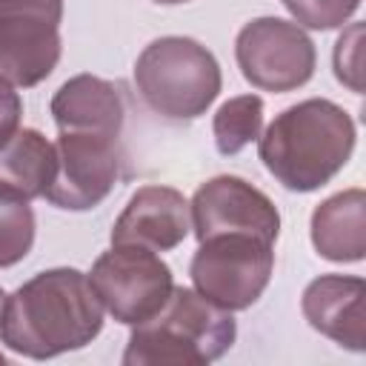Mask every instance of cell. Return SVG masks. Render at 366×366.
Segmentation results:
<instances>
[{
    "label": "cell",
    "instance_id": "5b68a950",
    "mask_svg": "<svg viewBox=\"0 0 366 366\" xmlns=\"http://www.w3.org/2000/svg\"><path fill=\"white\" fill-rule=\"evenodd\" d=\"M272 240L254 234H212L192 257L194 289L226 312L249 309L269 286L274 269Z\"/></svg>",
    "mask_w": 366,
    "mask_h": 366
},
{
    "label": "cell",
    "instance_id": "7a4b0ae2",
    "mask_svg": "<svg viewBox=\"0 0 366 366\" xmlns=\"http://www.w3.org/2000/svg\"><path fill=\"white\" fill-rule=\"evenodd\" d=\"M263 166L289 192L326 186L355 152V123L332 100H303L283 109L257 143Z\"/></svg>",
    "mask_w": 366,
    "mask_h": 366
},
{
    "label": "cell",
    "instance_id": "7c38bea8",
    "mask_svg": "<svg viewBox=\"0 0 366 366\" xmlns=\"http://www.w3.org/2000/svg\"><path fill=\"white\" fill-rule=\"evenodd\" d=\"M363 277L323 274L312 280L303 292V315L312 329L332 337L335 343L363 352L366 346V320H363Z\"/></svg>",
    "mask_w": 366,
    "mask_h": 366
},
{
    "label": "cell",
    "instance_id": "6da1fadb",
    "mask_svg": "<svg viewBox=\"0 0 366 366\" xmlns=\"http://www.w3.org/2000/svg\"><path fill=\"white\" fill-rule=\"evenodd\" d=\"M103 329V303L77 269H49L17 286L0 306V340L46 360L83 349Z\"/></svg>",
    "mask_w": 366,
    "mask_h": 366
},
{
    "label": "cell",
    "instance_id": "d6986e66",
    "mask_svg": "<svg viewBox=\"0 0 366 366\" xmlns=\"http://www.w3.org/2000/svg\"><path fill=\"white\" fill-rule=\"evenodd\" d=\"M335 74L352 92H363V23H352L335 46Z\"/></svg>",
    "mask_w": 366,
    "mask_h": 366
},
{
    "label": "cell",
    "instance_id": "30bf717a",
    "mask_svg": "<svg viewBox=\"0 0 366 366\" xmlns=\"http://www.w3.org/2000/svg\"><path fill=\"white\" fill-rule=\"evenodd\" d=\"M189 214L197 240L237 232L274 243L280 234V214L274 203L260 189L232 174L206 180L194 192L189 203Z\"/></svg>",
    "mask_w": 366,
    "mask_h": 366
},
{
    "label": "cell",
    "instance_id": "5bb4252c",
    "mask_svg": "<svg viewBox=\"0 0 366 366\" xmlns=\"http://www.w3.org/2000/svg\"><path fill=\"white\" fill-rule=\"evenodd\" d=\"M312 243L320 257L357 263L366 254V194L346 189L323 200L312 214Z\"/></svg>",
    "mask_w": 366,
    "mask_h": 366
},
{
    "label": "cell",
    "instance_id": "ba28073f",
    "mask_svg": "<svg viewBox=\"0 0 366 366\" xmlns=\"http://www.w3.org/2000/svg\"><path fill=\"white\" fill-rule=\"evenodd\" d=\"M234 57L243 77L263 92H292L315 74V43L297 23L280 17L246 23L234 40Z\"/></svg>",
    "mask_w": 366,
    "mask_h": 366
},
{
    "label": "cell",
    "instance_id": "9a60e30c",
    "mask_svg": "<svg viewBox=\"0 0 366 366\" xmlns=\"http://www.w3.org/2000/svg\"><path fill=\"white\" fill-rule=\"evenodd\" d=\"M54 172V143H49L37 129H17L0 146V186H9L29 200L46 197Z\"/></svg>",
    "mask_w": 366,
    "mask_h": 366
},
{
    "label": "cell",
    "instance_id": "9c48e42d",
    "mask_svg": "<svg viewBox=\"0 0 366 366\" xmlns=\"http://www.w3.org/2000/svg\"><path fill=\"white\" fill-rule=\"evenodd\" d=\"M57 172L46 200L57 209L86 212L109 197L120 177V137L100 132H60L54 143Z\"/></svg>",
    "mask_w": 366,
    "mask_h": 366
},
{
    "label": "cell",
    "instance_id": "e0dca14e",
    "mask_svg": "<svg viewBox=\"0 0 366 366\" xmlns=\"http://www.w3.org/2000/svg\"><path fill=\"white\" fill-rule=\"evenodd\" d=\"M34 243V212L29 197L0 186V269L20 263Z\"/></svg>",
    "mask_w": 366,
    "mask_h": 366
},
{
    "label": "cell",
    "instance_id": "8fae6325",
    "mask_svg": "<svg viewBox=\"0 0 366 366\" xmlns=\"http://www.w3.org/2000/svg\"><path fill=\"white\" fill-rule=\"evenodd\" d=\"M192 229L189 200L172 186H143L132 194L129 206L112 226V246H146L169 252L186 240Z\"/></svg>",
    "mask_w": 366,
    "mask_h": 366
},
{
    "label": "cell",
    "instance_id": "44dd1931",
    "mask_svg": "<svg viewBox=\"0 0 366 366\" xmlns=\"http://www.w3.org/2000/svg\"><path fill=\"white\" fill-rule=\"evenodd\" d=\"M154 3H163V6H174V3H186V0H154Z\"/></svg>",
    "mask_w": 366,
    "mask_h": 366
},
{
    "label": "cell",
    "instance_id": "52a82bcc",
    "mask_svg": "<svg viewBox=\"0 0 366 366\" xmlns=\"http://www.w3.org/2000/svg\"><path fill=\"white\" fill-rule=\"evenodd\" d=\"M63 0H0V77L37 86L60 60Z\"/></svg>",
    "mask_w": 366,
    "mask_h": 366
},
{
    "label": "cell",
    "instance_id": "3957f363",
    "mask_svg": "<svg viewBox=\"0 0 366 366\" xmlns=\"http://www.w3.org/2000/svg\"><path fill=\"white\" fill-rule=\"evenodd\" d=\"M234 317L197 289H172L169 300L134 323L123 352L126 366H206L234 343Z\"/></svg>",
    "mask_w": 366,
    "mask_h": 366
},
{
    "label": "cell",
    "instance_id": "ac0fdd59",
    "mask_svg": "<svg viewBox=\"0 0 366 366\" xmlns=\"http://www.w3.org/2000/svg\"><path fill=\"white\" fill-rule=\"evenodd\" d=\"M360 0H295L286 9L292 11V17L306 26V29H337L343 26L355 11H357Z\"/></svg>",
    "mask_w": 366,
    "mask_h": 366
},
{
    "label": "cell",
    "instance_id": "8992f818",
    "mask_svg": "<svg viewBox=\"0 0 366 366\" xmlns=\"http://www.w3.org/2000/svg\"><path fill=\"white\" fill-rule=\"evenodd\" d=\"M103 309L126 326L152 317L172 295V269L146 246H112L103 252L89 274Z\"/></svg>",
    "mask_w": 366,
    "mask_h": 366
},
{
    "label": "cell",
    "instance_id": "ffe728a7",
    "mask_svg": "<svg viewBox=\"0 0 366 366\" xmlns=\"http://www.w3.org/2000/svg\"><path fill=\"white\" fill-rule=\"evenodd\" d=\"M20 114H23V100H20V94L11 89V83H9L6 77H0V146L17 132Z\"/></svg>",
    "mask_w": 366,
    "mask_h": 366
},
{
    "label": "cell",
    "instance_id": "2e32d148",
    "mask_svg": "<svg viewBox=\"0 0 366 366\" xmlns=\"http://www.w3.org/2000/svg\"><path fill=\"white\" fill-rule=\"evenodd\" d=\"M214 146L220 154H237L263 129V100L257 94H240L226 100L214 114Z\"/></svg>",
    "mask_w": 366,
    "mask_h": 366
},
{
    "label": "cell",
    "instance_id": "603a6c76",
    "mask_svg": "<svg viewBox=\"0 0 366 366\" xmlns=\"http://www.w3.org/2000/svg\"><path fill=\"white\" fill-rule=\"evenodd\" d=\"M289 3H295V0H283V6H289Z\"/></svg>",
    "mask_w": 366,
    "mask_h": 366
},
{
    "label": "cell",
    "instance_id": "4fadbf2b",
    "mask_svg": "<svg viewBox=\"0 0 366 366\" xmlns=\"http://www.w3.org/2000/svg\"><path fill=\"white\" fill-rule=\"evenodd\" d=\"M51 117L57 132H100L120 137L126 120L123 89L94 74H77L54 92Z\"/></svg>",
    "mask_w": 366,
    "mask_h": 366
},
{
    "label": "cell",
    "instance_id": "cb8c5ba5",
    "mask_svg": "<svg viewBox=\"0 0 366 366\" xmlns=\"http://www.w3.org/2000/svg\"><path fill=\"white\" fill-rule=\"evenodd\" d=\"M0 363H6V357H3V355H0Z\"/></svg>",
    "mask_w": 366,
    "mask_h": 366
},
{
    "label": "cell",
    "instance_id": "7402d4cb",
    "mask_svg": "<svg viewBox=\"0 0 366 366\" xmlns=\"http://www.w3.org/2000/svg\"><path fill=\"white\" fill-rule=\"evenodd\" d=\"M3 297H6V295H3V289H0V306H3Z\"/></svg>",
    "mask_w": 366,
    "mask_h": 366
},
{
    "label": "cell",
    "instance_id": "277c9868",
    "mask_svg": "<svg viewBox=\"0 0 366 366\" xmlns=\"http://www.w3.org/2000/svg\"><path fill=\"white\" fill-rule=\"evenodd\" d=\"M134 83L154 114L166 120H194L220 92V66L214 54L192 37H160L140 51Z\"/></svg>",
    "mask_w": 366,
    "mask_h": 366
}]
</instances>
